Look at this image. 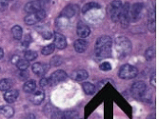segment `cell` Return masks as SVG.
<instances>
[{"instance_id": "1", "label": "cell", "mask_w": 159, "mask_h": 119, "mask_svg": "<svg viewBox=\"0 0 159 119\" xmlns=\"http://www.w3.org/2000/svg\"><path fill=\"white\" fill-rule=\"evenodd\" d=\"M112 40L109 35L100 36L95 43V55L99 58H107L111 55Z\"/></svg>"}, {"instance_id": "2", "label": "cell", "mask_w": 159, "mask_h": 119, "mask_svg": "<svg viewBox=\"0 0 159 119\" xmlns=\"http://www.w3.org/2000/svg\"><path fill=\"white\" fill-rule=\"evenodd\" d=\"M114 45L119 57H125L132 52V43L125 36H118L115 38Z\"/></svg>"}, {"instance_id": "3", "label": "cell", "mask_w": 159, "mask_h": 119, "mask_svg": "<svg viewBox=\"0 0 159 119\" xmlns=\"http://www.w3.org/2000/svg\"><path fill=\"white\" fill-rule=\"evenodd\" d=\"M138 71L134 66H132L129 64H125L123 65L118 71V76L121 79L129 80V79H133L137 76Z\"/></svg>"}, {"instance_id": "4", "label": "cell", "mask_w": 159, "mask_h": 119, "mask_svg": "<svg viewBox=\"0 0 159 119\" xmlns=\"http://www.w3.org/2000/svg\"><path fill=\"white\" fill-rule=\"evenodd\" d=\"M122 2L120 0H113L110 6V16L113 22H118L122 10Z\"/></svg>"}, {"instance_id": "5", "label": "cell", "mask_w": 159, "mask_h": 119, "mask_svg": "<svg viewBox=\"0 0 159 119\" xmlns=\"http://www.w3.org/2000/svg\"><path fill=\"white\" fill-rule=\"evenodd\" d=\"M46 17V12L44 10H41L37 12H34V13H29L27 16H25L24 18V22L27 25H34L36 23H38L39 21L43 20Z\"/></svg>"}, {"instance_id": "6", "label": "cell", "mask_w": 159, "mask_h": 119, "mask_svg": "<svg viewBox=\"0 0 159 119\" xmlns=\"http://www.w3.org/2000/svg\"><path fill=\"white\" fill-rule=\"evenodd\" d=\"M67 79V73L63 70H57L55 71L52 76H50L49 80V85L51 86H55L58 83H61Z\"/></svg>"}, {"instance_id": "7", "label": "cell", "mask_w": 159, "mask_h": 119, "mask_svg": "<svg viewBox=\"0 0 159 119\" xmlns=\"http://www.w3.org/2000/svg\"><path fill=\"white\" fill-rule=\"evenodd\" d=\"M143 11V4L135 3L129 7V21H137L140 19Z\"/></svg>"}, {"instance_id": "8", "label": "cell", "mask_w": 159, "mask_h": 119, "mask_svg": "<svg viewBox=\"0 0 159 119\" xmlns=\"http://www.w3.org/2000/svg\"><path fill=\"white\" fill-rule=\"evenodd\" d=\"M146 90H147L146 84L144 83L143 81H137V82L133 84L131 92H132L134 96H136V97L140 98L142 96V94L146 92Z\"/></svg>"}, {"instance_id": "9", "label": "cell", "mask_w": 159, "mask_h": 119, "mask_svg": "<svg viewBox=\"0 0 159 119\" xmlns=\"http://www.w3.org/2000/svg\"><path fill=\"white\" fill-rule=\"evenodd\" d=\"M119 21L123 27H128L129 24V4L126 3L124 6H122V10L120 12Z\"/></svg>"}, {"instance_id": "10", "label": "cell", "mask_w": 159, "mask_h": 119, "mask_svg": "<svg viewBox=\"0 0 159 119\" xmlns=\"http://www.w3.org/2000/svg\"><path fill=\"white\" fill-rule=\"evenodd\" d=\"M53 45L55 48L63 50L67 47V39L66 37L60 33L53 34Z\"/></svg>"}, {"instance_id": "11", "label": "cell", "mask_w": 159, "mask_h": 119, "mask_svg": "<svg viewBox=\"0 0 159 119\" xmlns=\"http://www.w3.org/2000/svg\"><path fill=\"white\" fill-rule=\"evenodd\" d=\"M24 10L26 12L28 13H34V12H37L39 11L42 10V3L39 0H34V1H30L28 2L25 7Z\"/></svg>"}, {"instance_id": "12", "label": "cell", "mask_w": 159, "mask_h": 119, "mask_svg": "<svg viewBox=\"0 0 159 119\" xmlns=\"http://www.w3.org/2000/svg\"><path fill=\"white\" fill-rule=\"evenodd\" d=\"M76 33L77 35L81 38H86L91 34V29L88 25H86L83 22H79L77 25L76 29Z\"/></svg>"}, {"instance_id": "13", "label": "cell", "mask_w": 159, "mask_h": 119, "mask_svg": "<svg viewBox=\"0 0 159 119\" xmlns=\"http://www.w3.org/2000/svg\"><path fill=\"white\" fill-rule=\"evenodd\" d=\"M32 70H33V72L35 74V76H43L48 71V66L44 63L36 62L32 66Z\"/></svg>"}, {"instance_id": "14", "label": "cell", "mask_w": 159, "mask_h": 119, "mask_svg": "<svg viewBox=\"0 0 159 119\" xmlns=\"http://www.w3.org/2000/svg\"><path fill=\"white\" fill-rule=\"evenodd\" d=\"M78 11V7L76 5H68L62 11L61 16L66 17V18H70L75 16V14Z\"/></svg>"}, {"instance_id": "15", "label": "cell", "mask_w": 159, "mask_h": 119, "mask_svg": "<svg viewBox=\"0 0 159 119\" xmlns=\"http://www.w3.org/2000/svg\"><path fill=\"white\" fill-rule=\"evenodd\" d=\"M71 77L76 81H83L89 77V72L83 69H78V70H75V71H73V73H71Z\"/></svg>"}, {"instance_id": "16", "label": "cell", "mask_w": 159, "mask_h": 119, "mask_svg": "<svg viewBox=\"0 0 159 119\" xmlns=\"http://www.w3.org/2000/svg\"><path fill=\"white\" fill-rule=\"evenodd\" d=\"M45 98V94L43 91H36L33 93V94L30 97V101L34 104V105H40Z\"/></svg>"}, {"instance_id": "17", "label": "cell", "mask_w": 159, "mask_h": 119, "mask_svg": "<svg viewBox=\"0 0 159 119\" xmlns=\"http://www.w3.org/2000/svg\"><path fill=\"white\" fill-rule=\"evenodd\" d=\"M19 96V92L17 90H11V91H7L4 94V100L8 103H13L16 102V99Z\"/></svg>"}, {"instance_id": "18", "label": "cell", "mask_w": 159, "mask_h": 119, "mask_svg": "<svg viewBox=\"0 0 159 119\" xmlns=\"http://www.w3.org/2000/svg\"><path fill=\"white\" fill-rule=\"evenodd\" d=\"M88 45H89L88 42H87L85 39H83V38H80V39L75 40V42L74 44L75 50L77 53H83L87 50V48H88Z\"/></svg>"}, {"instance_id": "19", "label": "cell", "mask_w": 159, "mask_h": 119, "mask_svg": "<svg viewBox=\"0 0 159 119\" xmlns=\"http://www.w3.org/2000/svg\"><path fill=\"white\" fill-rule=\"evenodd\" d=\"M36 89V82L34 80H28L23 85V91L27 94H32Z\"/></svg>"}, {"instance_id": "20", "label": "cell", "mask_w": 159, "mask_h": 119, "mask_svg": "<svg viewBox=\"0 0 159 119\" xmlns=\"http://www.w3.org/2000/svg\"><path fill=\"white\" fill-rule=\"evenodd\" d=\"M82 88H83V91L85 92L86 94H89L92 95L95 93L96 91V88L93 84L90 83V82H84L82 83Z\"/></svg>"}, {"instance_id": "21", "label": "cell", "mask_w": 159, "mask_h": 119, "mask_svg": "<svg viewBox=\"0 0 159 119\" xmlns=\"http://www.w3.org/2000/svg\"><path fill=\"white\" fill-rule=\"evenodd\" d=\"M0 113H2L4 117L10 119L14 115V109L11 106H3L0 109Z\"/></svg>"}, {"instance_id": "22", "label": "cell", "mask_w": 159, "mask_h": 119, "mask_svg": "<svg viewBox=\"0 0 159 119\" xmlns=\"http://www.w3.org/2000/svg\"><path fill=\"white\" fill-rule=\"evenodd\" d=\"M12 86V81L9 78H4L0 80V92H7Z\"/></svg>"}, {"instance_id": "23", "label": "cell", "mask_w": 159, "mask_h": 119, "mask_svg": "<svg viewBox=\"0 0 159 119\" xmlns=\"http://www.w3.org/2000/svg\"><path fill=\"white\" fill-rule=\"evenodd\" d=\"M11 33H12V36L16 40H21L22 39V35H23V30L20 26L16 25L13 26L11 29Z\"/></svg>"}, {"instance_id": "24", "label": "cell", "mask_w": 159, "mask_h": 119, "mask_svg": "<svg viewBox=\"0 0 159 119\" xmlns=\"http://www.w3.org/2000/svg\"><path fill=\"white\" fill-rule=\"evenodd\" d=\"M100 8V5L96 2H90V3H87L85 4L83 7H82V10L81 11L83 13H86V12H88L89 11L93 10V9H99Z\"/></svg>"}, {"instance_id": "25", "label": "cell", "mask_w": 159, "mask_h": 119, "mask_svg": "<svg viewBox=\"0 0 159 119\" xmlns=\"http://www.w3.org/2000/svg\"><path fill=\"white\" fill-rule=\"evenodd\" d=\"M16 67L18 68V70L22 71H26L28 70V68L30 67V63L29 61H27L26 59H19L16 63Z\"/></svg>"}, {"instance_id": "26", "label": "cell", "mask_w": 159, "mask_h": 119, "mask_svg": "<svg viewBox=\"0 0 159 119\" xmlns=\"http://www.w3.org/2000/svg\"><path fill=\"white\" fill-rule=\"evenodd\" d=\"M24 56H25V59H26L27 61H29V62H30V61H34V60H35V59L37 58V53L34 52V51L29 50V51H27L25 53Z\"/></svg>"}, {"instance_id": "27", "label": "cell", "mask_w": 159, "mask_h": 119, "mask_svg": "<svg viewBox=\"0 0 159 119\" xmlns=\"http://www.w3.org/2000/svg\"><path fill=\"white\" fill-rule=\"evenodd\" d=\"M54 49H55V47L53 44H49V45H46L45 47L42 48L41 53L43 55H50L54 52Z\"/></svg>"}, {"instance_id": "28", "label": "cell", "mask_w": 159, "mask_h": 119, "mask_svg": "<svg viewBox=\"0 0 159 119\" xmlns=\"http://www.w3.org/2000/svg\"><path fill=\"white\" fill-rule=\"evenodd\" d=\"M155 56V49L154 47H150L146 50L145 52V57L148 61H151L152 59H153Z\"/></svg>"}, {"instance_id": "29", "label": "cell", "mask_w": 159, "mask_h": 119, "mask_svg": "<svg viewBox=\"0 0 159 119\" xmlns=\"http://www.w3.org/2000/svg\"><path fill=\"white\" fill-rule=\"evenodd\" d=\"M62 64V58L58 55H56L54 57L52 58V60H51V65L53 66V67H58Z\"/></svg>"}, {"instance_id": "30", "label": "cell", "mask_w": 159, "mask_h": 119, "mask_svg": "<svg viewBox=\"0 0 159 119\" xmlns=\"http://www.w3.org/2000/svg\"><path fill=\"white\" fill-rule=\"evenodd\" d=\"M63 119H77L76 112H67L63 113Z\"/></svg>"}, {"instance_id": "31", "label": "cell", "mask_w": 159, "mask_h": 119, "mask_svg": "<svg viewBox=\"0 0 159 119\" xmlns=\"http://www.w3.org/2000/svg\"><path fill=\"white\" fill-rule=\"evenodd\" d=\"M100 70L101 71H111V65L109 63V62H103L99 66Z\"/></svg>"}, {"instance_id": "32", "label": "cell", "mask_w": 159, "mask_h": 119, "mask_svg": "<svg viewBox=\"0 0 159 119\" xmlns=\"http://www.w3.org/2000/svg\"><path fill=\"white\" fill-rule=\"evenodd\" d=\"M148 28H149V31H151L152 33L155 32V20L153 19H150L148 22Z\"/></svg>"}, {"instance_id": "33", "label": "cell", "mask_w": 159, "mask_h": 119, "mask_svg": "<svg viewBox=\"0 0 159 119\" xmlns=\"http://www.w3.org/2000/svg\"><path fill=\"white\" fill-rule=\"evenodd\" d=\"M8 8V1L6 0H0V11H3Z\"/></svg>"}, {"instance_id": "34", "label": "cell", "mask_w": 159, "mask_h": 119, "mask_svg": "<svg viewBox=\"0 0 159 119\" xmlns=\"http://www.w3.org/2000/svg\"><path fill=\"white\" fill-rule=\"evenodd\" d=\"M31 41H32L31 36H30V35H26V36H25V39L23 40V45H24V46H28L29 44H30Z\"/></svg>"}, {"instance_id": "35", "label": "cell", "mask_w": 159, "mask_h": 119, "mask_svg": "<svg viewBox=\"0 0 159 119\" xmlns=\"http://www.w3.org/2000/svg\"><path fill=\"white\" fill-rule=\"evenodd\" d=\"M42 35H43V37H44L45 39H51V38H52V34L51 32H49V31L44 32V33L42 34Z\"/></svg>"}, {"instance_id": "36", "label": "cell", "mask_w": 159, "mask_h": 119, "mask_svg": "<svg viewBox=\"0 0 159 119\" xmlns=\"http://www.w3.org/2000/svg\"><path fill=\"white\" fill-rule=\"evenodd\" d=\"M48 85H49V80H48L47 78L43 77V78L40 80V86H41V87H46V86H48Z\"/></svg>"}, {"instance_id": "37", "label": "cell", "mask_w": 159, "mask_h": 119, "mask_svg": "<svg viewBox=\"0 0 159 119\" xmlns=\"http://www.w3.org/2000/svg\"><path fill=\"white\" fill-rule=\"evenodd\" d=\"M151 84H152L153 87L156 86V82H155V73L152 74V78H151Z\"/></svg>"}, {"instance_id": "38", "label": "cell", "mask_w": 159, "mask_h": 119, "mask_svg": "<svg viewBox=\"0 0 159 119\" xmlns=\"http://www.w3.org/2000/svg\"><path fill=\"white\" fill-rule=\"evenodd\" d=\"M26 119H36V118H35V115L34 113H30L26 117Z\"/></svg>"}, {"instance_id": "39", "label": "cell", "mask_w": 159, "mask_h": 119, "mask_svg": "<svg viewBox=\"0 0 159 119\" xmlns=\"http://www.w3.org/2000/svg\"><path fill=\"white\" fill-rule=\"evenodd\" d=\"M3 56H4V52L1 48H0V59H2Z\"/></svg>"}, {"instance_id": "40", "label": "cell", "mask_w": 159, "mask_h": 119, "mask_svg": "<svg viewBox=\"0 0 159 119\" xmlns=\"http://www.w3.org/2000/svg\"><path fill=\"white\" fill-rule=\"evenodd\" d=\"M39 1H42V0H39ZM43 1H46V2H48V1H50V0H43Z\"/></svg>"}, {"instance_id": "41", "label": "cell", "mask_w": 159, "mask_h": 119, "mask_svg": "<svg viewBox=\"0 0 159 119\" xmlns=\"http://www.w3.org/2000/svg\"><path fill=\"white\" fill-rule=\"evenodd\" d=\"M6 1H8V2H9V1H13V0H6Z\"/></svg>"}, {"instance_id": "42", "label": "cell", "mask_w": 159, "mask_h": 119, "mask_svg": "<svg viewBox=\"0 0 159 119\" xmlns=\"http://www.w3.org/2000/svg\"><path fill=\"white\" fill-rule=\"evenodd\" d=\"M0 109H1V108H0Z\"/></svg>"}]
</instances>
